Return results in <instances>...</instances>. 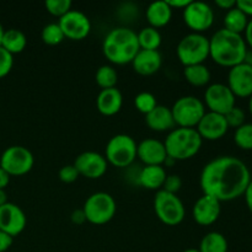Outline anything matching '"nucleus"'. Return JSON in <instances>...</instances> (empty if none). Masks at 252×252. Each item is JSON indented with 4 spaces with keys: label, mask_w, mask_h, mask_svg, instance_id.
I'll return each mask as SVG.
<instances>
[{
    "label": "nucleus",
    "mask_w": 252,
    "mask_h": 252,
    "mask_svg": "<svg viewBox=\"0 0 252 252\" xmlns=\"http://www.w3.org/2000/svg\"><path fill=\"white\" fill-rule=\"evenodd\" d=\"M248 165L239 158L223 155L204 165L199 177L203 194L219 202H230L244 196L251 181Z\"/></svg>",
    "instance_id": "nucleus-1"
},
{
    "label": "nucleus",
    "mask_w": 252,
    "mask_h": 252,
    "mask_svg": "<svg viewBox=\"0 0 252 252\" xmlns=\"http://www.w3.org/2000/svg\"><path fill=\"white\" fill-rule=\"evenodd\" d=\"M249 48L243 34L220 29L209 38V57L217 64L233 68L244 63Z\"/></svg>",
    "instance_id": "nucleus-2"
},
{
    "label": "nucleus",
    "mask_w": 252,
    "mask_h": 252,
    "mask_svg": "<svg viewBox=\"0 0 252 252\" xmlns=\"http://www.w3.org/2000/svg\"><path fill=\"white\" fill-rule=\"evenodd\" d=\"M139 49L137 33L128 27L112 29L102 42L103 56L117 65L132 63Z\"/></svg>",
    "instance_id": "nucleus-3"
},
{
    "label": "nucleus",
    "mask_w": 252,
    "mask_h": 252,
    "mask_svg": "<svg viewBox=\"0 0 252 252\" xmlns=\"http://www.w3.org/2000/svg\"><path fill=\"white\" fill-rule=\"evenodd\" d=\"M203 139L196 128H181L177 127L170 130L165 138V149L167 157L177 160H187L193 158L201 150Z\"/></svg>",
    "instance_id": "nucleus-4"
},
{
    "label": "nucleus",
    "mask_w": 252,
    "mask_h": 252,
    "mask_svg": "<svg viewBox=\"0 0 252 252\" xmlns=\"http://www.w3.org/2000/svg\"><path fill=\"white\" fill-rule=\"evenodd\" d=\"M176 54L185 66L203 64L209 57V38L202 33L191 32L180 39Z\"/></svg>",
    "instance_id": "nucleus-5"
},
{
    "label": "nucleus",
    "mask_w": 252,
    "mask_h": 252,
    "mask_svg": "<svg viewBox=\"0 0 252 252\" xmlns=\"http://www.w3.org/2000/svg\"><path fill=\"white\" fill-rule=\"evenodd\" d=\"M86 221L95 225H103L113 219L117 211L115 198L107 192H95L88 197L83 207Z\"/></svg>",
    "instance_id": "nucleus-6"
},
{
    "label": "nucleus",
    "mask_w": 252,
    "mask_h": 252,
    "mask_svg": "<svg viewBox=\"0 0 252 252\" xmlns=\"http://www.w3.org/2000/svg\"><path fill=\"white\" fill-rule=\"evenodd\" d=\"M171 112L177 127L194 128L206 113V106L196 96H182L175 101Z\"/></svg>",
    "instance_id": "nucleus-7"
},
{
    "label": "nucleus",
    "mask_w": 252,
    "mask_h": 252,
    "mask_svg": "<svg viewBox=\"0 0 252 252\" xmlns=\"http://www.w3.org/2000/svg\"><path fill=\"white\" fill-rule=\"evenodd\" d=\"M137 143L128 134H116L106 144L105 158L116 167H127L137 158Z\"/></svg>",
    "instance_id": "nucleus-8"
},
{
    "label": "nucleus",
    "mask_w": 252,
    "mask_h": 252,
    "mask_svg": "<svg viewBox=\"0 0 252 252\" xmlns=\"http://www.w3.org/2000/svg\"><path fill=\"white\" fill-rule=\"evenodd\" d=\"M154 211L160 221L169 226L179 225L186 214V209L180 197L164 189H160L155 194Z\"/></svg>",
    "instance_id": "nucleus-9"
},
{
    "label": "nucleus",
    "mask_w": 252,
    "mask_h": 252,
    "mask_svg": "<svg viewBox=\"0 0 252 252\" xmlns=\"http://www.w3.org/2000/svg\"><path fill=\"white\" fill-rule=\"evenodd\" d=\"M34 165L33 154L22 145H11L2 152L0 167L10 176H22L32 170Z\"/></svg>",
    "instance_id": "nucleus-10"
},
{
    "label": "nucleus",
    "mask_w": 252,
    "mask_h": 252,
    "mask_svg": "<svg viewBox=\"0 0 252 252\" xmlns=\"http://www.w3.org/2000/svg\"><path fill=\"white\" fill-rule=\"evenodd\" d=\"M182 16L187 27L197 33L209 30L214 22V11L211 5L198 0H191L182 10Z\"/></svg>",
    "instance_id": "nucleus-11"
},
{
    "label": "nucleus",
    "mask_w": 252,
    "mask_h": 252,
    "mask_svg": "<svg viewBox=\"0 0 252 252\" xmlns=\"http://www.w3.org/2000/svg\"><path fill=\"white\" fill-rule=\"evenodd\" d=\"M236 97L226 84H211L204 91V106L211 112L226 115L231 108L235 107Z\"/></svg>",
    "instance_id": "nucleus-12"
},
{
    "label": "nucleus",
    "mask_w": 252,
    "mask_h": 252,
    "mask_svg": "<svg viewBox=\"0 0 252 252\" xmlns=\"http://www.w3.org/2000/svg\"><path fill=\"white\" fill-rule=\"evenodd\" d=\"M58 25L61 26L64 36L73 41L84 39L89 36L91 31L90 20L80 10L71 9L59 19Z\"/></svg>",
    "instance_id": "nucleus-13"
},
{
    "label": "nucleus",
    "mask_w": 252,
    "mask_h": 252,
    "mask_svg": "<svg viewBox=\"0 0 252 252\" xmlns=\"http://www.w3.org/2000/svg\"><path fill=\"white\" fill-rule=\"evenodd\" d=\"M74 166L80 176L86 179H100L107 171L108 162L103 155L96 152H84L76 157Z\"/></svg>",
    "instance_id": "nucleus-14"
},
{
    "label": "nucleus",
    "mask_w": 252,
    "mask_h": 252,
    "mask_svg": "<svg viewBox=\"0 0 252 252\" xmlns=\"http://www.w3.org/2000/svg\"><path fill=\"white\" fill-rule=\"evenodd\" d=\"M27 218L25 212L15 203H5L0 207V230L9 234L10 236H17L25 230Z\"/></svg>",
    "instance_id": "nucleus-15"
},
{
    "label": "nucleus",
    "mask_w": 252,
    "mask_h": 252,
    "mask_svg": "<svg viewBox=\"0 0 252 252\" xmlns=\"http://www.w3.org/2000/svg\"><path fill=\"white\" fill-rule=\"evenodd\" d=\"M226 85L235 97H250L252 95V66L244 62L230 68Z\"/></svg>",
    "instance_id": "nucleus-16"
},
{
    "label": "nucleus",
    "mask_w": 252,
    "mask_h": 252,
    "mask_svg": "<svg viewBox=\"0 0 252 252\" xmlns=\"http://www.w3.org/2000/svg\"><path fill=\"white\" fill-rule=\"evenodd\" d=\"M220 204L221 203L218 199L208 196V194H203L202 197H199L194 203L193 209H192L194 221L202 226H208L214 224L220 217Z\"/></svg>",
    "instance_id": "nucleus-17"
},
{
    "label": "nucleus",
    "mask_w": 252,
    "mask_h": 252,
    "mask_svg": "<svg viewBox=\"0 0 252 252\" xmlns=\"http://www.w3.org/2000/svg\"><path fill=\"white\" fill-rule=\"evenodd\" d=\"M196 130L201 135L202 139L218 140L226 134V132L229 130V126L224 115L209 111V112L204 113L203 117L201 118Z\"/></svg>",
    "instance_id": "nucleus-18"
},
{
    "label": "nucleus",
    "mask_w": 252,
    "mask_h": 252,
    "mask_svg": "<svg viewBox=\"0 0 252 252\" xmlns=\"http://www.w3.org/2000/svg\"><path fill=\"white\" fill-rule=\"evenodd\" d=\"M137 158L144 165H162L167 158L164 142L147 138L137 145Z\"/></svg>",
    "instance_id": "nucleus-19"
},
{
    "label": "nucleus",
    "mask_w": 252,
    "mask_h": 252,
    "mask_svg": "<svg viewBox=\"0 0 252 252\" xmlns=\"http://www.w3.org/2000/svg\"><path fill=\"white\" fill-rule=\"evenodd\" d=\"M162 57L159 51L139 49L137 56L132 61L133 69L139 75H153L161 68Z\"/></svg>",
    "instance_id": "nucleus-20"
},
{
    "label": "nucleus",
    "mask_w": 252,
    "mask_h": 252,
    "mask_svg": "<svg viewBox=\"0 0 252 252\" xmlns=\"http://www.w3.org/2000/svg\"><path fill=\"white\" fill-rule=\"evenodd\" d=\"M123 96L117 88L103 89L96 97V107L103 116H113L122 108Z\"/></svg>",
    "instance_id": "nucleus-21"
},
{
    "label": "nucleus",
    "mask_w": 252,
    "mask_h": 252,
    "mask_svg": "<svg viewBox=\"0 0 252 252\" xmlns=\"http://www.w3.org/2000/svg\"><path fill=\"white\" fill-rule=\"evenodd\" d=\"M145 123L150 129L155 132L172 130L176 126L172 117L171 108L162 105H158L154 110L145 115Z\"/></svg>",
    "instance_id": "nucleus-22"
},
{
    "label": "nucleus",
    "mask_w": 252,
    "mask_h": 252,
    "mask_svg": "<svg viewBox=\"0 0 252 252\" xmlns=\"http://www.w3.org/2000/svg\"><path fill=\"white\" fill-rule=\"evenodd\" d=\"M166 170L162 165H145L139 172L138 181L140 186L153 191H160L166 180Z\"/></svg>",
    "instance_id": "nucleus-23"
},
{
    "label": "nucleus",
    "mask_w": 252,
    "mask_h": 252,
    "mask_svg": "<svg viewBox=\"0 0 252 252\" xmlns=\"http://www.w3.org/2000/svg\"><path fill=\"white\" fill-rule=\"evenodd\" d=\"M145 15L150 26L159 29L169 24L172 17V9L169 6L166 0H157L148 5Z\"/></svg>",
    "instance_id": "nucleus-24"
},
{
    "label": "nucleus",
    "mask_w": 252,
    "mask_h": 252,
    "mask_svg": "<svg viewBox=\"0 0 252 252\" xmlns=\"http://www.w3.org/2000/svg\"><path fill=\"white\" fill-rule=\"evenodd\" d=\"M0 46L6 49L9 53H11L12 56L16 53H21L27 46L26 34L17 29L5 30Z\"/></svg>",
    "instance_id": "nucleus-25"
},
{
    "label": "nucleus",
    "mask_w": 252,
    "mask_h": 252,
    "mask_svg": "<svg viewBox=\"0 0 252 252\" xmlns=\"http://www.w3.org/2000/svg\"><path fill=\"white\" fill-rule=\"evenodd\" d=\"M229 244L225 236L219 231H211L202 238L199 243V252H228Z\"/></svg>",
    "instance_id": "nucleus-26"
},
{
    "label": "nucleus",
    "mask_w": 252,
    "mask_h": 252,
    "mask_svg": "<svg viewBox=\"0 0 252 252\" xmlns=\"http://www.w3.org/2000/svg\"><path fill=\"white\" fill-rule=\"evenodd\" d=\"M249 21H250L249 17L241 10H239L235 5V7L225 12L223 29L234 32V33L243 34L245 32L246 27H248Z\"/></svg>",
    "instance_id": "nucleus-27"
},
{
    "label": "nucleus",
    "mask_w": 252,
    "mask_h": 252,
    "mask_svg": "<svg viewBox=\"0 0 252 252\" xmlns=\"http://www.w3.org/2000/svg\"><path fill=\"white\" fill-rule=\"evenodd\" d=\"M185 79L193 86H204L211 81L212 74L208 66L204 64H194V65L185 66Z\"/></svg>",
    "instance_id": "nucleus-28"
},
{
    "label": "nucleus",
    "mask_w": 252,
    "mask_h": 252,
    "mask_svg": "<svg viewBox=\"0 0 252 252\" xmlns=\"http://www.w3.org/2000/svg\"><path fill=\"white\" fill-rule=\"evenodd\" d=\"M137 37L140 49H149V51H158L162 41L159 30L152 26L143 27L137 33Z\"/></svg>",
    "instance_id": "nucleus-29"
},
{
    "label": "nucleus",
    "mask_w": 252,
    "mask_h": 252,
    "mask_svg": "<svg viewBox=\"0 0 252 252\" xmlns=\"http://www.w3.org/2000/svg\"><path fill=\"white\" fill-rule=\"evenodd\" d=\"M95 80L102 90L103 89L116 88V84L118 81V74L113 66L105 64L96 70Z\"/></svg>",
    "instance_id": "nucleus-30"
},
{
    "label": "nucleus",
    "mask_w": 252,
    "mask_h": 252,
    "mask_svg": "<svg viewBox=\"0 0 252 252\" xmlns=\"http://www.w3.org/2000/svg\"><path fill=\"white\" fill-rule=\"evenodd\" d=\"M41 38L48 46H57V44L63 42L65 36H64L58 22H52V24H47L43 27L41 32Z\"/></svg>",
    "instance_id": "nucleus-31"
},
{
    "label": "nucleus",
    "mask_w": 252,
    "mask_h": 252,
    "mask_svg": "<svg viewBox=\"0 0 252 252\" xmlns=\"http://www.w3.org/2000/svg\"><path fill=\"white\" fill-rule=\"evenodd\" d=\"M234 142L240 149L252 150V123H245L236 128L234 133Z\"/></svg>",
    "instance_id": "nucleus-32"
},
{
    "label": "nucleus",
    "mask_w": 252,
    "mask_h": 252,
    "mask_svg": "<svg viewBox=\"0 0 252 252\" xmlns=\"http://www.w3.org/2000/svg\"><path fill=\"white\" fill-rule=\"evenodd\" d=\"M134 105L139 112L148 115L152 110H154L158 106L157 97L153 95L152 93H148V91H143L139 93L134 98Z\"/></svg>",
    "instance_id": "nucleus-33"
},
{
    "label": "nucleus",
    "mask_w": 252,
    "mask_h": 252,
    "mask_svg": "<svg viewBox=\"0 0 252 252\" xmlns=\"http://www.w3.org/2000/svg\"><path fill=\"white\" fill-rule=\"evenodd\" d=\"M44 6L49 14H52L53 16H58L61 19L66 12L70 11L73 2H71V0H46Z\"/></svg>",
    "instance_id": "nucleus-34"
},
{
    "label": "nucleus",
    "mask_w": 252,
    "mask_h": 252,
    "mask_svg": "<svg viewBox=\"0 0 252 252\" xmlns=\"http://www.w3.org/2000/svg\"><path fill=\"white\" fill-rule=\"evenodd\" d=\"M225 117L226 123H228L229 128H239L241 127L243 125H245V120H246V115L244 112L243 108L238 107L235 106L234 108H231L226 115H224Z\"/></svg>",
    "instance_id": "nucleus-35"
},
{
    "label": "nucleus",
    "mask_w": 252,
    "mask_h": 252,
    "mask_svg": "<svg viewBox=\"0 0 252 252\" xmlns=\"http://www.w3.org/2000/svg\"><path fill=\"white\" fill-rule=\"evenodd\" d=\"M14 65V56L0 46V79L6 76Z\"/></svg>",
    "instance_id": "nucleus-36"
},
{
    "label": "nucleus",
    "mask_w": 252,
    "mask_h": 252,
    "mask_svg": "<svg viewBox=\"0 0 252 252\" xmlns=\"http://www.w3.org/2000/svg\"><path fill=\"white\" fill-rule=\"evenodd\" d=\"M59 179H61L62 182H64V184H71V182L76 181L78 180V177L80 176L78 172V170L75 169V166H74L73 164L71 165H65V166L62 167L61 170H59Z\"/></svg>",
    "instance_id": "nucleus-37"
},
{
    "label": "nucleus",
    "mask_w": 252,
    "mask_h": 252,
    "mask_svg": "<svg viewBox=\"0 0 252 252\" xmlns=\"http://www.w3.org/2000/svg\"><path fill=\"white\" fill-rule=\"evenodd\" d=\"M182 180L179 175H167L166 180L164 182V186L161 189L169 192V193L176 194L181 189Z\"/></svg>",
    "instance_id": "nucleus-38"
},
{
    "label": "nucleus",
    "mask_w": 252,
    "mask_h": 252,
    "mask_svg": "<svg viewBox=\"0 0 252 252\" xmlns=\"http://www.w3.org/2000/svg\"><path fill=\"white\" fill-rule=\"evenodd\" d=\"M12 240H14L12 236H10L9 234L0 230V252H5L9 250L12 245Z\"/></svg>",
    "instance_id": "nucleus-39"
},
{
    "label": "nucleus",
    "mask_w": 252,
    "mask_h": 252,
    "mask_svg": "<svg viewBox=\"0 0 252 252\" xmlns=\"http://www.w3.org/2000/svg\"><path fill=\"white\" fill-rule=\"evenodd\" d=\"M236 7L248 17H252V0H236Z\"/></svg>",
    "instance_id": "nucleus-40"
},
{
    "label": "nucleus",
    "mask_w": 252,
    "mask_h": 252,
    "mask_svg": "<svg viewBox=\"0 0 252 252\" xmlns=\"http://www.w3.org/2000/svg\"><path fill=\"white\" fill-rule=\"evenodd\" d=\"M70 219H71V221H73L74 224H76V225H80V224L85 223L86 217H85V213H84L83 208L74 211L73 213H71Z\"/></svg>",
    "instance_id": "nucleus-41"
},
{
    "label": "nucleus",
    "mask_w": 252,
    "mask_h": 252,
    "mask_svg": "<svg viewBox=\"0 0 252 252\" xmlns=\"http://www.w3.org/2000/svg\"><path fill=\"white\" fill-rule=\"evenodd\" d=\"M191 0H166V2L169 4V6L174 9H182L184 10L187 5L189 4Z\"/></svg>",
    "instance_id": "nucleus-42"
},
{
    "label": "nucleus",
    "mask_w": 252,
    "mask_h": 252,
    "mask_svg": "<svg viewBox=\"0 0 252 252\" xmlns=\"http://www.w3.org/2000/svg\"><path fill=\"white\" fill-rule=\"evenodd\" d=\"M216 5L218 7H220V9L228 11V10L235 7L236 0H216Z\"/></svg>",
    "instance_id": "nucleus-43"
},
{
    "label": "nucleus",
    "mask_w": 252,
    "mask_h": 252,
    "mask_svg": "<svg viewBox=\"0 0 252 252\" xmlns=\"http://www.w3.org/2000/svg\"><path fill=\"white\" fill-rule=\"evenodd\" d=\"M244 197H245V202H246V206H248L249 211L251 212L252 214V179L249 184V186L246 187V191L244 193Z\"/></svg>",
    "instance_id": "nucleus-44"
},
{
    "label": "nucleus",
    "mask_w": 252,
    "mask_h": 252,
    "mask_svg": "<svg viewBox=\"0 0 252 252\" xmlns=\"http://www.w3.org/2000/svg\"><path fill=\"white\" fill-rule=\"evenodd\" d=\"M244 34H245V37H244V39H245L246 44H248L249 47L251 48L252 51V19L249 21L248 24V27H246L245 32H244Z\"/></svg>",
    "instance_id": "nucleus-45"
},
{
    "label": "nucleus",
    "mask_w": 252,
    "mask_h": 252,
    "mask_svg": "<svg viewBox=\"0 0 252 252\" xmlns=\"http://www.w3.org/2000/svg\"><path fill=\"white\" fill-rule=\"evenodd\" d=\"M10 175L5 171L4 169L0 167V189H5V187L9 185Z\"/></svg>",
    "instance_id": "nucleus-46"
},
{
    "label": "nucleus",
    "mask_w": 252,
    "mask_h": 252,
    "mask_svg": "<svg viewBox=\"0 0 252 252\" xmlns=\"http://www.w3.org/2000/svg\"><path fill=\"white\" fill-rule=\"evenodd\" d=\"M5 203H7V194L5 189H0V207L4 206Z\"/></svg>",
    "instance_id": "nucleus-47"
},
{
    "label": "nucleus",
    "mask_w": 252,
    "mask_h": 252,
    "mask_svg": "<svg viewBox=\"0 0 252 252\" xmlns=\"http://www.w3.org/2000/svg\"><path fill=\"white\" fill-rule=\"evenodd\" d=\"M245 62L246 64H249V65L252 66V51H248V53H246V57H245Z\"/></svg>",
    "instance_id": "nucleus-48"
},
{
    "label": "nucleus",
    "mask_w": 252,
    "mask_h": 252,
    "mask_svg": "<svg viewBox=\"0 0 252 252\" xmlns=\"http://www.w3.org/2000/svg\"><path fill=\"white\" fill-rule=\"evenodd\" d=\"M249 111H250V113L252 115V95L249 97Z\"/></svg>",
    "instance_id": "nucleus-49"
},
{
    "label": "nucleus",
    "mask_w": 252,
    "mask_h": 252,
    "mask_svg": "<svg viewBox=\"0 0 252 252\" xmlns=\"http://www.w3.org/2000/svg\"><path fill=\"white\" fill-rule=\"evenodd\" d=\"M4 31H5V30L2 29L1 24H0V43H1V38H2V34H4Z\"/></svg>",
    "instance_id": "nucleus-50"
},
{
    "label": "nucleus",
    "mask_w": 252,
    "mask_h": 252,
    "mask_svg": "<svg viewBox=\"0 0 252 252\" xmlns=\"http://www.w3.org/2000/svg\"><path fill=\"white\" fill-rule=\"evenodd\" d=\"M182 252H199V251L197 250V249H187V250H185Z\"/></svg>",
    "instance_id": "nucleus-51"
}]
</instances>
